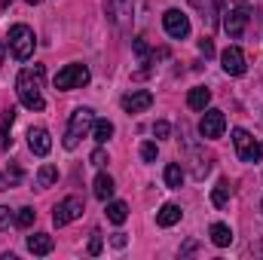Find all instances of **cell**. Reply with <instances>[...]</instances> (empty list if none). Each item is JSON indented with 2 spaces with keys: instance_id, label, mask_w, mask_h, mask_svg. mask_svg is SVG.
Masks as SVG:
<instances>
[{
  "instance_id": "6da1fadb",
  "label": "cell",
  "mask_w": 263,
  "mask_h": 260,
  "mask_svg": "<svg viewBox=\"0 0 263 260\" xmlns=\"http://www.w3.org/2000/svg\"><path fill=\"white\" fill-rule=\"evenodd\" d=\"M43 65L25 67L15 80V92H18V101L28 107V110H43L46 107V98H43Z\"/></svg>"
},
{
  "instance_id": "7a4b0ae2",
  "label": "cell",
  "mask_w": 263,
  "mask_h": 260,
  "mask_svg": "<svg viewBox=\"0 0 263 260\" xmlns=\"http://www.w3.org/2000/svg\"><path fill=\"white\" fill-rule=\"evenodd\" d=\"M92 123H95V110L92 107H77L73 114H70V123H67L65 129V144L67 150H73V147H80V141L92 132Z\"/></svg>"
},
{
  "instance_id": "3957f363",
  "label": "cell",
  "mask_w": 263,
  "mask_h": 260,
  "mask_svg": "<svg viewBox=\"0 0 263 260\" xmlns=\"http://www.w3.org/2000/svg\"><path fill=\"white\" fill-rule=\"evenodd\" d=\"M34 46H37V37L28 25H12L9 28V52L18 59V62H28L34 55Z\"/></svg>"
},
{
  "instance_id": "277c9868",
  "label": "cell",
  "mask_w": 263,
  "mask_h": 260,
  "mask_svg": "<svg viewBox=\"0 0 263 260\" xmlns=\"http://www.w3.org/2000/svg\"><path fill=\"white\" fill-rule=\"evenodd\" d=\"M233 147H236V156H239L242 162H251V165H254V162H260L263 159V144L245 129L233 132Z\"/></svg>"
},
{
  "instance_id": "5b68a950",
  "label": "cell",
  "mask_w": 263,
  "mask_h": 260,
  "mask_svg": "<svg viewBox=\"0 0 263 260\" xmlns=\"http://www.w3.org/2000/svg\"><path fill=\"white\" fill-rule=\"evenodd\" d=\"M92 80V73H89V67L80 65V62H73V65H65L59 73H55V89L59 92H70V89H83L86 83Z\"/></svg>"
},
{
  "instance_id": "8992f818",
  "label": "cell",
  "mask_w": 263,
  "mask_h": 260,
  "mask_svg": "<svg viewBox=\"0 0 263 260\" xmlns=\"http://www.w3.org/2000/svg\"><path fill=\"white\" fill-rule=\"evenodd\" d=\"M83 199L80 196H67V199H62L55 208H52V224L55 227H67L70 220H77V217H83Z\"/></svg>"
},
{
  "instance_id": "52a82bcc",
  "label": "cell",
  "mask_w": 263,
  "mask_h": 260,
  "mask_svg": "<svg viewBox=\"0 0 263 260\" xmlns=\"http://www.w3.org/2000/svg\"><path fill=\"white\" fill-rule=\"evenodd\" d=\"M162 28H165V34L175 37V40L190 37V18H187L181 9H165V15H162Z\"/></svg>"
},
{
  "instance_id": "ba28073f",
  "label": "cell",
  "mask_w": 263,
  "mask_h": 260,
  "mask_svg": "<svg viewBox=\"0 0 263 260\" xmlns=\"http://www.w3.org/2000/svg\"><path fill=\"white\" fill-rule=\"evenodd\" d=\"M251 9L248 6H230L227 12H223V31L230 34V37H242L245 34V25H248V15Z\"/></svg>"
},
{
  "instance_id": "9c48e42d",
  "label": "cell",
  "mask_w": 263,
  "mask_h": 260,
  "mask_svg": "<svg viewBox=\"0 0 263 260\" xmlns=\"http://www.w3.org/2000/svg\"><path fill=\"white\" fill-rule=\"evenodd\" d=\"M223 132H227V117H223V110H217V107L205 110V117H202V123H199V135H202V138H220Z\"/></svg>"
},
{
  "instance_id": "30bf717a",
  "label": "cell",
  "mask_w": 263,
  "mask_h": 260,
  "mask_svg": "<svg viewBox=\"0 0 263 260\" xmlns=\"http://www.w3.org/2000/svg\"><path fill=\"white\" fill-rule=\"evenodd\" d=\"M220 65H223V70H227L230 77H242V73L248 70V65H245V52H242L239 46H227L223 55H220Z\"/></svg>"
},
{
  "instance_id": "8fae6325",
  "label": "cell",
  "mask_w": 263,
  "mask_h": 260,
  "mask_svg": "<svg viewBox=\"0 0 263 260\" xmlns=\"http://www.w3.org/2000/svg\"><path fill=\"white\" fill-rule=\"evenodd\" d=\"M123 110L126 114H141V110H147L150 104H153V92H147V89H135L129 95H123Z\"/></svg>"
},
{
  "instance_id": "7c38bea8",
  "label": "cell",
  "mask_w": 263,
  "mask_h": 260,
  "mask_svg": "<svg viewBox=\"0 0 263 260\" xmlns=\"http://www.w3.org/2000/svg\"><path fill=\"white\" fill-rule=\"evenodd\" d=\"M28 147H31L34 156H46V153L52 150V138H49V132L43 129V126L28 129Z\"/></svg>"
},
{
  "instance_id": "4fadbf2b",
  "label": "cell",
  "mask_w": 263,
  "mask_h": 260,
  "mask_svg": "<svg viewBox=\"0 0 263 260\" xmlns=\"http://www.w3.org/2000/svg\"><path fill=\"white\" fill-rule=\"evenodd\" d=\"M181 217H184V211H181V205H175V202H165V205L156 211V224H159V227H175Z\"/></svg>"
},
{
  "instance_id": "5bb4252c",
  "label": "cell",
  "mask_w": 263,
  "mask_h": 260,
  "mask_svg": "<svg viewBox=\"0 0 263 260\" xmlns=\"http://www.w3.org/2000/svg\"><path fill=\"white\" fill-rule=\"evenodd\" d=\"M52 248H55V242H52L49 233H34V236H28V251H31V254H40V257H43V254H49Z\"/></svg>"
},
{
  "instance_id": "9a60e30c",
  "label": "cell",
  "mask_w": 263,
  "mask_h": 260,
  "mask_svg": "<svg viewBox=\"0 0 263 260\" xmlns=\"http://www.w3.org/2000/svg\"><path fill=\"white\" fill-rule=\"evenodd\" d=\"M114 190H117V184H114V178L110 175H98L95 178V184H92V193H95V199H101V202H110L114 199Z\"/></svg>"
},
{
  "instance_id": "2e32d148",
  "label": "cell",
  "mask_w": 263,
  "mask_h": 260,
  "mask_svg": "<svg viewBox=\"0 0 263 260\" xmlns=\"http://www.w3.org/2000/svg\"><path fill=\"white\" fill-rule=\"evenodd\" d=\"M190 6H196L199 12H202V22L208 28L217 25V0H190Z\"/></svg>"
},
{
  "instance_id": "e0dca14e",
  "label": "cell",
  "mask_w": 263,
  "mask_h": 260,
  "mask_svg": "<svg viewBox=\"0 0 263 260\" xmlns=\"http://www.w3.org/2000/svg\"><path fill=\"white\" fill-rule=\"evenodd\" d=\"M187 104H190V110H205V107L211 104V89H205V86L190 89V95H187Z\"/></svg>"
},
{
  "instance_id": "ac0fdd59",
  "label": "cell",
  "mask_w": 263,
  "mask_h": 260,
  "mask_svg": "<svg viewBox=\"0 0 263 260\" xmlns=\"http://www.w3.org/2000/svg\"><path fill=\"white\" fill-rule=\"evenodd\" d=\"M208 236H211V242H214L217 248H227V245H233V230H230L227 224H211Z\"/></svg>"
},
{
  "instance_id": "d6986e66",
  "label": "cell",
  "mask_w": 263,
  "mask_h": 260,
  "mask_svg": "<svg viewBox=\"0 0 263 260\" xmlns=\"http://www.w3.org/2000/svg\"><path fill=\"white\" fill-rule=\"evenodd\" d=\"M107 15L117 25H123V18L132 15V0H107Z\"/></svg>"
},
{
  "instance_id": "ffe728a7",
  "label": "cell",
  "mask_w": 263,
  "mask_h": 260,
  "mask_svg": "<svg viewBox=\"0 0 263 260\" xmlns=\"http://www.w3.org/2000/svg\"><path fill=\"white\" fill-rule=\"evenodd\" d=\"M12 123H15V110L9 107V110H3V120H0V147H3V150H9V147H12V138H9Z\"/></svg>"
},
{
  "instance_id": "44dd1931",
  "label": "cell",
  "mask_w": 263,
  "mask_h": 260,
  "mask_svg": "<svg viewBox=\"0 0 263 260\" xmlns=\"http://www.w3.org/2000/svg\"><path fill=\"white\" fill-rule=\"evenodd\" d=\"M162 178H165V187H172V190H181V184H184V169H181L178 162H168Z\"/></svg>"
},
{
  "instance_id": "7402d4cb",
  "label": "cell",
  "mask_w": 263,
  "mask_h": 260,
  "mask_svg": "<svg viewBox=\"0 0 263 260\" xmlns=\"http://www.w3.org/2000/svg\"><path fill=\"white\" fill-rule=\"evenodd\" d=\"M89 135H92L98 144H107V141H110V135H114V123H110V120H95Z\"/></svg>"
},
{
  "instance_id": "603a6c76",
  "label": "cell",
  "mask_w": 263,
  "mask_h": 260,
  "mask_svg": "<svg viewBox=\"0 0 263 260\" xmlns=\"http://www.w3.org/2000/svg\"><path fill=\"white\" fill-rule=\"evenodd\" d=\"M126 217H129V205L126 202H107V220L110 224H126Z\"/></svg>"
},
{
  "instance_id": "cb8c5ba5",
  "label": "cell",
  "mask_w": 263,
  "mask_h": 260,
  "mask_svg": "<svg viewBox=\"0 0 263 260\" xmlns=\"http://www.w3.org/2000/svg\"><path fill=\"white\" fill-rule=\"evenodd\" d=\"M230 193H233V190H230V181H217V187L211 190V205H214V208H223V205L230 202Z\"/></svg>"
},
{
  "instance_id": "d4e9b609",
  "label": "cell",
  "mask_w": 263,
  "mask_h": 260,
  "mask_svg": "<svg viewBox=\"0 0 263 260\" xmlns=\"http://www.w3.org/2000/svg\"><path fill=\"white\" fill-rule=\"evenodd\" d=\"M55 181H59V169H55L52 162L40 165V172H37V184H40V187H52Z\"/></svg>"
},
{
  "instance_id": "484cf974",
  "label": "cell",
  "mask_w": 263,
  "mask_h": 260,
  "mask_svg": "<svg viewBox=\"0 0 263 260\" xmlns=\"http://www.w3.org/2000/svg\"><path fill=\"white\" fill-rule=\"evenodd\" d=\"M22 181V169L18 165H9L6 172H0V190H9V187H15Z\"/></svg>"
},
{
  "instance_id": "4316f807",
  "label": "cell",
  "mask_w": 263,
  "mask_h": 260,
  "mask_svg": "<svg viewBox=\"0 0 263 260\" xmlns=\"http://www.w3.org/2000/svg\"><path fill=\"white\" fill-rule=\"evenodd\" d=\"M34 220H37V211H34V208H18V214H15V227L28 230Z\"/></svg>"
},
{
  "instance_id": "83f0119b",
  "label": "cell",
  "mask_w": 263,
  "mask_h": 260,
  "mask_svg": "<svg viewBox=\"0 0 263 260\" xmlns=\"http://www.w3.org/2000/svg\"><path fill=\"white\" fill-rule=\"evenodd\" d=\"M132 49H135V52H138V59H141V62H144V65H147V62H150V46H147V43H144V40H132Z\"/></svg>"
},
{
  "instance_id": "f1b7e54d",
  "label": "cell",
  "mask_w": 263,
  "mask_h": 260,
  "mask_svg": "<svg viewBox=\"0 0 263 260\" xmlns=\"http://www.w3.org/2000/svg\"><path fill=\"white\" fill-rule=\"evenodd\" d=\"M156 153H159V150H156V144H153V141L141 144V159H144V162H156Z\"/></svg>"
},
{
  "instance_id": "f546056e",
  "label": "cell",
  "mask_w": 263,
  "mask_h": 260,
  "mask_svg": "<svg viewBox=\"0 0 263 260\" xmlns=\"http://www.w3.org/2000/svg\"><path fill=\"white\" fill-rule=\"evenodd\" d=\"M9 227H15V214L0 205V230H9Z\"/></svg>"
},
{
  "instance_id": "4dcf8cb0",
  "label": "cell",
  "mask_w": 263,
  "mask_h": 260,
  "mask_svg": "<svg viewBox=\"0 0 263 260\" xmlns=\"http://www.w3.org/2000/svg\"><path fill=\"white\" fill-rule=\"evenodd\" d=\"M101 245H104V239H101V233L95 230L92 239H89V254H101Z\"/></svg>"
},
{
  "instance_id": "1f68e13d",
  "label": "cell",
  "mask_w": 263,
  "mask_h": 260,
  "mask_svg": "<svg viewBox=\"0 0 263 260\" xmlns=\"http://www.w3.org/2000/svg\"><path fill=\"white\" fill-rule=\"evenodd\" d=\"M153 135H156V138H168V135H172V126H168L165 120H159V123H153Z\"/></svg>"
},
{
  "instance_id": "d6a6232c",
  "label": "cell",
  "mask_w": 263,
  "mask_h": 260,
  "mask_svg": "<svg viewBox=\"0 0 263 260\" xmlns=\"http://www.w3.org/2000/svg\"><path fill=\"white\" fill-rule=\"evenodd\" d=\"M199 52H202L205 59H211V55H214V43H211L208 37H202V40H199Z\"/></svg>"
},
{
  "instance_id": "836d02e7",
  "label": "cell",
  "mask_w": 263,
  "mask_h": 260,
  "mask_svg": "<svg viewBox=\"0 0 263 260\" xmlns=\"http://www.w3.org/2000/svg\"><path fill=\"white\" fill-rule=\"evenodd\" d=\"M104 162H107V153H104V147H98L92 153V165H104Z\"/></svg>"
},
{
  "instance_id": "e575fe53",
  "label": "cell",
  "mask_w": 263,
  "mask_h": 260,
  "mask_svg": "<svg viewBox=\"0 0 263 260\" xmlns=\"http://www.w3.org/2000/svg\"><path fill=\"white\" fill-rule=\"evenodd\" d=\"M110 242H114V245H117V248H126V236H123V233H117V236H114V239H110Z\"/></svg>"
},
{
  "instance_id": "d590c367",
  "label": "cell",
  "mask_w": 263,
  "mask_h": 260,
  "mask_svg": "<svg viewBox=\"0 0 263 260\" xmlns=\"http://www.w3.org/2000/svg\"><path fill=\"white\" fill-rule=\"evenodd\" d=\"M3 55H6V46H3V40H0V65H3Z\"/></svg>"
},
{
  "instance_id": "8d00e7d4",
  "label": "cell",
  "mask_w": 263,
  "mask_h": 260,
  "mask_svg": "<svg viewBox=\"0 0 263 260\" xmlns=\"http://www.w3.org/2000/svg\"><path fill=\"white\" fill-rule=\"evenodd\" d=\"M9 6V0H0V9H6Z\"/></svg>"
},
{
  "instance_id": "74e56055",
  "label": "cell",
  "mask_w": 263,
  "mask_h": 260,
  "mask_svg": "<svg viewBox=\"0 0 263 260\" xmlns=\"http://www.w3.org/2000/svg\"><path fill=\"white\" fill-rule=\"evenodd\" d=\"M25 3H43V0H25Z\"/></svg>"
}]
</instances>
